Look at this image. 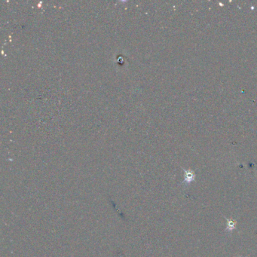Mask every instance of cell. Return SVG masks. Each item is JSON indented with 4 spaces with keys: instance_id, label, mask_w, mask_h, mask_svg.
Returning a JSON list of instances; mask_svg holds the SVG:
<instances>
[{
    "instance_id": "1",
    "label": "cell",
    "mask_w": 257,
    "mask_h": 257,
    "mask_svg": "<svg viewBox=\"0 0 257 257\" xmlns=\"http://www.w3.org/2000/svg\"><path fill=\"white\" fill-rule=\"evenodd\" d=\"M193 179H194V174H193V173H192L191 172L186 173V174H185V182H187V183H190V182H192V181Z\"/></svg>"
},
{
    "instance_id": "2",
    "label": "cell",
    "mask_w": 257,
    "mask_h": 257,
    "mask_svg": "<svg viewBox=\"0 0 257 257\" xmlns=\"http://www.w3.org/2000/svg\"><path fill=\"white\" fill-rule=\"evenodd\" d=\"M234 225H235V223H234V222H233L232 220H231V221H228V226H227V228H230V230H232V229L234 228Z\"/></svg>"
}]
</instances>
